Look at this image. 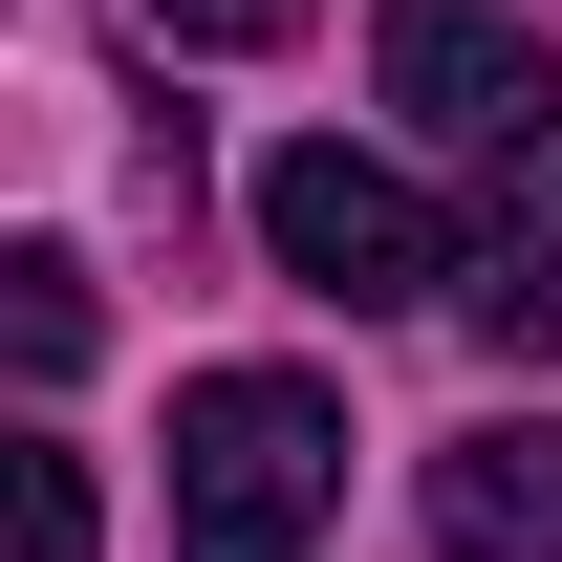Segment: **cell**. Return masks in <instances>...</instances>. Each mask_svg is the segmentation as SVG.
I'll return each instance as SVG.
<instances>
[{"mask_svg": "<svg viewBox=\"0 0 562 562\" xmlns=\"http://www.w3.org/2000/svg\"><path fill=\"white\" fill-rule=\"evenodd\" d=\"M325 497H347V390H303V368L173 390V562H303Z\"/></svg>", "mask_w": 562, "mask_h": 562, "instance_id": "cell-1", "label": "cell"}, {"mask_svg": "<svg viewBox=\"0 0 562 562\" xmlns=\"http://www.w3.org/2000/svg\"><path fill=\"white\" fill-rule=\"evenodd\" d=\"M260 260L303 281V303H347V325H390V303H454L476 281V238L390 173V151H347V131H303V151H260Z\"/></svg>", "mask_w": 562, "mask_h": 562, "instance_id": "cell-2", "label": "cell"}, {"mask_svg": "<svg viewBox=\"0 0 562 562\" xmlns=\"http://www.w3.org/2000/svg\"><path fill=\"white\" fill-rule=\"evenodd\" d=\"M368 66L454 173H562V66L497 22V0H368Z\"/></svg>", "mask_w": 562, "mask_h": 562, "instance_id": "cell-3", "label": "cell"}, {"mask_svg": "<svg viewBox=\"0 0 562 562\" xmlns=\"http://www.w3.org/2000/svg\"><path fill=\"white\" fill-rule=\"evenodd\" d=\"M432 541L454 562H562V412H497L432 454Z\"/></svg>", "mask_w": 562, "mask_h": 562, "instance_id": "cell-4", "label": "cell"}, {"mask_svg": "<svg viewBox=\"0 0 562 562\" xmlns=\"http://www.w3.org/2000/svg\"><path fill=\"white\" fill-rule=\"evenodd\" d=\"M0 347H22V390H66V368H87V260H66V238L0 260Z\"/></svg>", "mask_w": 562, "mask_h": 562, "instance_id": "cell-5", "label": "cell"}, {"mask_svg": "<svg viewBox=\"0 0 562 562\" xmlns=\"http://www.w3.org/2000/svg\"><path fill=\"white\" fill-rule=\"evenodd\" d=\"M22 562H87V454L66 432H22Z\"/></svg>", "mask_w": 562, "mask_h": 562, "instance_id": "cell-6", "label": "cell"}, {"mask_svg": "<svg viewBox=\"0 0 562 562\" xmlns=\"http://www.w3.org/2000/svg\"><path fill=\"white\" fill-rule=\"evenodd\" d=\"M173 44H281V22H325V0H151Z\"/></svg>", "mask_w": 562, "mask_h": 562, "instance_id": "cell-7", "label": "cell"}]
</instances>
